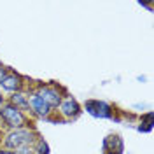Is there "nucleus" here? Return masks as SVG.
Here are the masks:
<instances>
[{
	"mask_svg": "<svg viewBox=\"0 0 154 154\" xmlns=\"http://www.w3.org/2000/svg\"><path fill=\"white\" fill-rule=\"evenodd\" d=\"M40 133L37 131L35 126H26V128H18V130H9L4 131V138H2V147L9 149V151H19L23 147H33L37 142Z\"/></svg>",
	"mask_w": 154,
	"mask_h": 154,
	"instance_id": "f257e3e1",
	"label": "nucleus"
},
{
	"mask_svg": "<svg viewBox=\"0 0 154 154\" xmlns=\"http://www.w3.org/2000/svg\"><path fill=\"white\" fill-rule=\"evenodd\" d=\"M26 126H35L33 119L26 112L19 110L18 107L11 105L9 102H5L0 107V128L4 131L9 130H18V128H26Z\"/></svg>",
	"mask_w": 154,
	"mask_h": 154,
	"instance_id": "f03ea898",
	"label": "nucleus"
},
{
	"mask_svg": "<svg viewBox=\"0 0 154 154\" xmlns=\"http://www.w3.org/2000/svg\"><path fill=\"white\" fill-rule=\"evenodd\" d=\"M32 91H35L51 109L56 110V107L60 105L61 98L67 95V88H63L61 84H58L54 81H49V82H42V81H33V84L30 88Z\"/></svg>",
	"mask_w": 154,
	"mask_h": 154,
	"instance_id": "7ed1b4c3",
	"label": "nucleus"
},
{
	"mask_svg": "<svg viewBox=\"0 0 154 154\" xmlns=\"http://www.w3.org/2000/svg\"><path fill=\"white\" fill-rule=\"evenodd\" d=\"M82 112L96 119H116V121H119V114H121V110L114 103L100 98H88L82 103Z\"/></svg>",
	"mask_w": 154,
	"mask_h": 154,
	"instance_id": "20e7f679",
	"label": "nucleus"
},
{
	"mask_svg": "<svg viewBox=\"0 0 154 154\" xmlns=\"http://www.w3.org/2000/svg\"><path fill=\"white\" fill-rule=\"evenodd\" d=\"M54 114L60 117L61 123H72V121H75V119H79L82 116V103L77 100L75 96L67 93L61 98L60 105L56 107Z\"/></svg>",
	"mask_w": 154,
	"mask_h": 154,
	"instance_id": "39448f33",
	"label": "nucleus"
},
{
	"mask_svg": "<svg viewBox=\"0 0 154 154\" xmlns=\"http://www.w3.org/2000/svg\"><path fill=\"white\" fill-rule=\"evenodd\" d=\"M32 84H33L32 79L9 68L7 75L0 81V91L7 96V95H12V93H18V91H26V89L32 88Z\"/></svg>",
	"mask_w": 154,
	"mask_h": 154,
	"instance_id": "423d86ee",
	"label": "nucleus"
},
{
	"mask_svg": "<svg viewBox=\"0 0 154 154\" xmlns=\"http://www.w3.org/2000/svg\"><path fill=\"white\" fill-rule=\"evenodd\" d=\"M28 103H30L28 116L32 119H42V121H46V119H49L51 116L54 114V109H51V107H49L35 91H32V89H28Z\"/></svg>",
	"mask_w": 154,
	"mask_h": 154,
	"instance_id": "0eeeda50",
	"label": "nucleus"
},
{
	"mask_svg": "<svg viewBox=\"0 0 154 154\" xmlns=\"http://www.w3.org/2000/svg\"><path fill=\"white\" fill-rule=\"evenodd\" d=\"M125 140L119 133H109L102 142V154H123Z\"/></svg>",
	"mask_w": 154,
	"mask_h": 154,
	"instance_id": "6e6552de",
	"label": "nucleus"
},
{
	"mask_svg": "<svg viewBox=\"0 0 154 154\" xmlns=\"http://www.w3.org/2000/svg\"><path fill=\"white\" fill-rule=\"evenodd\" d=\"M7 102H9L11 105L18 107L19 110H23V112H26L28 114V89L26 91H18V93H12V95H7Z\"/></svg>",
	"mask_w": 154,
	"mask_h": 154,
	"instance_id": "1a4fd4ad",
	"label": "nucleus"
},
{
	"mask_svg": "<svg viewBox=\"0 0 154 154\" xmlns=\"http://www.w3.org/2000/svg\"><path fill=\"white\" fill-rule=\"evenodd\" d=\"M152 128H154V114H152V110H149V112L140 116L137 130L140 133H149V131H152Z\"/></svg>",
	"mask_w": 154,
	"mask_h": 154,
	"instance_id": "9d476101",
	"label": "nucleus"
},
{
	"mask_svg": "<svg viewBox=\"0 0 154 154\" xmlns=\"http://www.w3.org/2000/svg\"><path fill=\"white\" fill-rule=\"evenodd\" d=\"M33 151H35V154H51V147L42 137H38L37 142L33 144Z\"/></svg>",
	"mask_w": 154,
	"mask_h": 154,
	"instance_id": "9b49d317",
	"label": "nucleus"
},
{
	"mask_svg": "<svg viewBox=\"0 0 154 154\" xmlns=\"http://www.w3.org/2000/svg\"><path fill=\"white\" fill-rule=\"evenodd\" d=\"M7 72H9V67H7V65H4V63L0 61V81L7 75Z\"/></svg>",
	"mask_w": 154,
	"mask_h": 154,
	"instance_id": "f8f14e48",
	"label": "nucleus"
},
{
	"mask_svg": "<svg viewBox=\"0 0 154 154\" xmlns=\"http://www.w3.org/2000/svg\"><path fill=\"white\" fill-rule=\"evenodd\" d=\"M138 5L147 7V9H152V4H151V2H142V0H138Z\"/></svg>",
	"mask_w": 154,
	"mask_h": 154,
	"instance_id": "ddd939ff",
	"label": "nucleus"
},
{
	"mask_svg": "<svg viewBox=\"0 0 154 154\" xmlns=\"http://www.w3.org/2000/svg\"><path fill=\"white\" fill-rule=\"evenodd\" d=\"M5 102H7V96H5V95H4V93H2V91H0V107L4 105Z\"/></svg>",
	"mask_w": 154,
	"mask_h": 154,
	"instance_id": "4468645a",
	"label": "nucleus"
},
{
	"mask_svg": "<svg viewBox=\"0 0 154 154\" xmlns=\"http://www.w3.org/2000/svg\"><path fill=\"white\" fill-rule=\"evenodd\" d=\"M0 154H18V152H14V151H9V149H4V147H0Z\"/></svg>",
	"mask_w": 154,
	"mask_h": 154,
	"instance_id": "2eb2a0df",
	"label": "nucleus"
},
{
	"mask_svg": "<svg viewBox=\"0 0 154 154\" xmlns=\"http://www.w3.org/2000/svg\"><path fill=\"white\" fill-rule=\"evenodd\" d=\"M2 138H4V130L0 128V147H2Z\"/></svg>",
	"mask_w": 154,
	"mask_h": 154,
	"instance_id": "dca6fc26",
	"label": "nucleus"
}]
</instances>
